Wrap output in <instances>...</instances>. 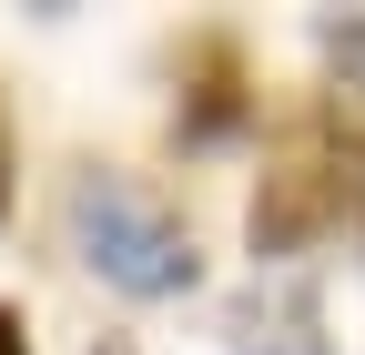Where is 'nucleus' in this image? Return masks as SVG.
<instances>
[{
  "label": "nucleus",
  "mask_w": 365,
  "mask_h": 355,
  "mask_svg": "<svg viewBox=\"0 0 365 355\" xmlns=\"http://www.w3.org/2000/svg\"><path fill=\"white\" fill-rule=\"evenodd\" d=\"M0 213H11V143H0Z\"/></svg>",
  "instance_id": "obj_8"
},
{
  "label": "nucleus",
  "mask_w": 365,
  "mask_h": 355,
  "mask_svg": "<svg viewBox=\"0 0 365 355\" xmlns=\"http://www.w3.org/2000/svg\"><path fill=\"white\" fill-rule=\"evenodd\" d=\"M0 355H31V325H21V304H0Z\"/></svg>",
  "instance_id": "obj_6"
},
{
  "label": "nucleus",
  "mask_w": 365,
  "mask_h": 355,
  "mask_svg": "<svg viewBox=\"0 0 365 355\" xmlns=\"http://www.w3.org/2000/svg\"><path fill=\"white\" fill-rule=\"evenodd\" d=\"M345 153H284L244 203V244L254 254H304L325 224H345Z\"/></svg>",
  "instance_id": "obj_2"
},
{
  "label": "nucleus",
  "mask_w": 365,
  "mask_h": 355,
  "mask_svg": "<svg viewBox=\"0 0 365 355\" xmlns=\"http://www.w3.org/2000/svg\"><path fill=\"white\" fill-rule=\"evenodd\" d=\"M91 355H143V345H132V335H102V345H91Z\"/></svg>",
  "instance_id": "obj_7"
},
{
  "label": "nucleus",
  "mask_w": 365,
  "mask_h": 355,
  "mask_svg": "<svg viewBox=\"0 0 365 355\" xmlns=\"http://www.w3.org/2000/svg\"><path fill=\"white\" fill-rule=\"evenodd\" d=\"M223 355H335L325 345V294L304 274H254L223 304Z\"/></svg>",
  "instance_id": "obj_3"
},
{
  "label": "nucleus",
  "mask_w": 365,
  "mask_h": 355,
  "mask_svg": "<svg viewBox=\"0 0 365 355\" xmlns=\"http://www.w3.org/2000/svg\"><path fill=\"white\" fill-rule=\"evenodd\" d=\"M314 51H325V71L345 81V92H365V21L345 11V21H314Z\"/></svg>",
  "instance_id": "obj_5"
},
{
  "label": "nucleus",
  "mask_w": 365,
  "mask_h": 355,
  "mask_svg": "<svg viewBox=\"0 0 365 355\" xmlns=\"http://www.w3.org/2000/svg\"><path fill=\"white\" fill-rule=\"evenodd\" d=\"M182 71H193V112H182V132H193V143H223V132L244 122V61H234V41H193Z\"/></svg>",
  "instance_id": "obj_4"
},
{
  "label": "nucleus",
  "mask_w": 365,
  "mask_h": 355,
  "mask_svg": "<svg viewBox=\"0 0 365 355\" xmlns=\"http://www.w3.org/2000/svg\"><path fill=\"white\" fill-rule=\"evenodd\" d=\"M61 234H71V254L91 264V274L122 284V294H182L203 274L193 234H182L132 173H81V183L61 193Z\"/></svg>",
  "instance_id": "obj_1"
}]
</instances>
